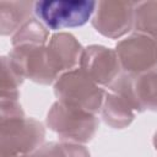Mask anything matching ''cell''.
Instances as JSON below:
<instances>
[{
	"instance_id": "obj_11",
	"label": "cell",
	"mask_w": 157,
	"mask_h": 157,
	"mask_svg": "<svg viewBox=\"0 0 157 157\" xmlns=\"http://www.w3.org/2000/svg\"><path fill=\"white\" fill-rule=\"evenodd\" d=\"M102 115L109 126L114 129H123L130 125L134 120V109L124 97L110 91L104 94Z\"/></svg>"
},
{
	"instance_id": "obj_3",
	"label": "cell",
	"mask_w": 157,
	"mask_h": 157,
	"mask_svg": "<svg viewBox=\"0 0 157 157\" xmlns=\"http://www.w3.org/2000/svg\"><path fill=\"white\" fill-rule=\"evenodd\" d=\"M47 125L59 135L61 141L85 144L94 136L98 119L92 113L56 101L48 112Z\"/></svg>"
},
{
	"instance_id": "obj_8",
	"label": "cell",
	"mask_w": 157,
	"mask_h": 157,
	"mask_svg": "<svg viewBox=\"0 0 157 157\" xmlns=\"http://www.w3.org/2000/svg\"><path fill=\"white\" fill-rule=\"evenodd\" d=\"M135 4L131 1H99L92 20L93 27L103 36L119 38L134 27Z\"/></svg>"
},
{
	"instance_id": "obj_14",
	"label": "cell",
	"mask_w": 157,
	"mask_h": 157,
	"mask_svg": "<svg viewBox=\"0 0 157 157\" xmlns=\"http://www.w3.org/2000/svg\"><path fill=\"white\" fill-rule=\"evenodd\" d=\"M49 38V32L47 27L36 18H29L18 31L12 36V45H44Z\"/></svg>"
},
{
	"instance_id": "obj_9",
	"label": "cell",
	"mask_w": 157,
	"mask_h": 157,
	"mask_svg": "<svg viewBox=\"0 0 157 157\" xmlns=\"http://www.w3.org/2000/svg\"><path fill=\"white\" fill-rule=\"evenodd\" d=\"M120 67L118 55L113 49L102 45H90L82 52L80 69L97 85L110 86L119 77Z\"/></svg>"
},
{
	"instance_id": "obj_5",
	"label": "cell",
	"mask_w": 157,
	"mask_h": 157,
	"mask_svg": "<svg viewBox=\"0 0 157 157\" xmlns=\"http://www.w3.org/2000/svg\"><path fill=\"white\" fill-rule=\"evenodd\" d=\"M7 59L16 74L23 80L29 78L38 83L49 85L58 77L44 45L26 44L13 47Z\"/></svg>"
},
{
	"instance_id": "obj_13",
	"label": "cell",
	"mask_w": 157,
	"mask_h": 157,
	"mask_svg": "<svg viewBox=\"0 0 157 157\" xmlns=\"http://www.w3.org/2000/svg\"><path fill=\"white\" fill-rule=\"evenodd\" d=\"M134 28L137 33L148 36L157 40V1L135 4Z\"/></svg>"
},
{
	"instance_id": "obj_17",
	"label": "cell",
	"mask_w": 157,
	"mask_h": 157,
	"mask_svg": "<svg viewBox=\"0 0 157 157\" xmlns=\"http://www.w3.org/2000/svg\"><path fill=\"white\" fill-rule=\"evenodd\" d=\"M16 157H32V155H22V156H16Z\"/></svg>"
},
{
	"instance_id": "obj_12",
	"label": "cell",
	"mask_w": 157,
	"mask_h": 157,
	"mask_svg": "<svg viewBox=\"0 0 157 157\" xmlns=\"http://www.w3.org/2000/svg\"><path fill=\"white\" fill-rule=\"evenodd\" d=\"M31 1H1L0 2V29L2 36L18 31L31 17Z\"/></svg>"
},
{
	"instance_id": "obj_10",
	"label": "cell",
	"mask_w": 157,
	"mask_h": 157,
	"mask_svg": "<svg viewBox=\"0 0 157 157\" xmlns=\"http://www.w3.org/2000/svg\"><path fill=\"white\" fill-rule=\"evenodd\" d=\"M47 52L54 70L59 75L60 72L72 70L80 64L83 49L72 34L63 32L50 37Z\"/></svg>"
},
{
	"instance_id": "obj_4",
	"label": "cell",
	"mask_w": 157,
	"mask_h": 157,
	"mask_svg": "<svg viewBox=\"0 0 157 157\" xmlns=\"http://www.w3.org/2000/svg\"><path fill=\"white\" fill-rule=\"evenodd\" d=\"M97 7L96 1L87 0H45L34 2L37 18L49 29L83 26Z\"/></svg>"
},
{
	"instance_id": "obj_2",
	"label": "cell",
	"mask_w": 157,
	"mask_h": 157,
	"mask_svg": "<svg viewBox=\"0 0 157 157\" xmlns=\"http://www.w3.org/2000/svg\"><path fill=\"white\" fill-rule=\"evenodd\" d=\"M45 130L42 123L25 115L1 119L0 156L16 157L29 155L40 147Z\"/></svg>"
},
{
	"instance_id": "obj_6",
	"label": "cell",
	"mask_w": 157,
	"mask_h": 157,
	"mask_svg": "<svg viewBox=\"0 0 157 157\" xmlns=\"http://www.w3.org/2000/svg\"><path fill=\"white\" fill-rule=\"evenodd\" d=\"M110 91L126 99L134 110H157V67L140 75L125 74L112 85Z\"/></svg>"
},
{
	"instance_id": "obj_7",
	"label": "cell",
	"mask_w": 157,
	"mask_h": 157,
	"mask_svg": "<svg viewBox=\"0 0 157 157\" xmlns=\"http://www.w3.org/2000/svg\"><path fill=\"white\" fill-rule=\"evenodd\" d=\"M115 53L121 69L130 75H140L157 66V40L141 33L120 40Z\"/></svg>"
},
{
	"instance_id": "obj_15",
	"label": "cell",
	"mask_w": 157,
	"mask_h": 157,
	"mask_svg": "<svg viewBox=\"0 0 157 157\" xmlns=\"http://www.w3.org/2000/svg\"><path fill=\"white\" fill-rule=\"evenodd\" d=\"M32 157H90L88 150L81 144L49 142L32 153Z\"/></svg>"
},
{
	"instance_id": "obj_16",
	"label": "cell",
	"mask_w": 157,
	"mask_h": 157,
	"mask_svg": "<svg viewBox=\"0 0 157 157\" xmlns=\"http://www.w3.org/2000/svg\"><path fill=\"white\" fill-rule=\"evenodd\" d=\"M153 146H155V148L157 150V131H156V134H155V136H153Z\"/></svg>"
},
{
	"instance_id": "obj_1",
	"label": "cell",
	"mask_w": 157,
	"mask_h": 157,
	"mask_svg": "<svg viewBox=\"0 0 157 157\" xmlns=\"http://www.w3.org/2000/svg\"><path fill=\"white\" fill-rule=\"evenodd\" d=\"M54 92L59 102L92 114L102 109L105 94L82 69L61 74L54 85Z\"/></svg>"
}]
</instances>
